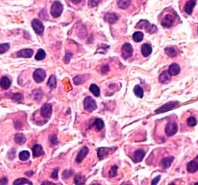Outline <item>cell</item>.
Returning <instances> with one entry per match:
<instances>
[{
    "label": "cell",
    "mask_w": 198,
    "mask_h": 185,
    "mask_svg": "<svg viewBox=\"0 0 198 185\" xmlns=\"http://www.w3.org/2000/svg\"><path fill=\"white\" fill-rule=\"evenodd\" d=\"M141 54L144 57H148V56H150L152 52V46L148 43H144L143 45L141 46Z\"/></svg>",
    "instance_id": "17"
},
{
    "label": "cell",
    "mask_w": 198,
    "mask_h": 185,
    "mask_svg": "<svg viewBox=\"0 0 198 185\" xmlns=\"http://www.w3.org/2000/svg\"><path fill=\"white\" fill-rule=\"evenodd\" d=\"M136 28H139V29H143L144 28L147 32L150 34L156 32L157 30L156 26L150 24L149 22L146 20H140L136 25Z\"/></svg>",
    "instance_id": "1"
},
{
    "label": "cell",
    "mask_w": 198,
    "mask_h": 185,
    "mask_svg": "<svg viewBox=\"0 0 198 185\" xmlns=\"http://www.w3.org/2000/svg\"><path fill=\"white\" fill-rule=\"evenodd\" d=\"M130 4H131V2L130 0H120L117 3V5H118V7L122 9H126L127 8Z\"/></svg>",
    "instance_id": "33"
},
{
    "label": "cell",
    "mask_w": 198,
    "mask_h": 185,
    "mask_svg": "<svg viewBox=\"0 0 198 185\" xmlns=\"http://www.w3.org/2000/svg\"><path fill=\"white\" fill-rule=\"evenodd\" d=\"M187 124L188 126L190 127H193L195 125H196L197 124V120L194 117H188L187 120Z\"/></svg>",
    "instance_id": "39"
},
{
    "label": "cell",
    "mask_w": 198,
    "mask_h": 185,
    "mask_svg": "<svg viewBox=\"0 0 198 185\" xmlns=\"http://www.w3.org/2000/svg\"><path fill=\"white\" fill-rule=\"evenodd\" d=\"M8 183V179L6 178H2L0 180V184H6Z\"/></svg>",
    "instance_id": "48"
},
{
    "label": "cell",
    "mask_w": 198,
    "mask_h": 185,
    "mask_svg": "<svg viewBox=\"0 0 198 185\" xmlns=\"http://www.w3.org/2000/svg\"><path fill=\"white\" fill-rule=\"evenodd\" d=\"M101 0H88V6L90 8L95 7V6H98V4L100 3Z\"/></svg>",
    "instance_id": "42"
},
{
    "label": "cell",
    "mask_w": 198,
    "mask_h": 185,
    "mask_svg": "<svg viewBox=\"0 0 198 185\" xmlns=\"http://www.w3.org/2000/svg\"><path fill=\"white\" fill-rule=\"evenodd\" d=\"M74 4H79V3H81L83 0H70Z\"/></svg>",
    "instance_id": "49"
},
{
    "label": "cell",
    "mask_w": 198,
    "mask_h": 185,
    "mask_svg": "<svg viewBox=\"0 0 198 185\" xmlns=\"http://www.w3.org/2000/svg\"><path fill=\"white\" fill-rule=\"evenodd\" d=\"M58 169H55L53 170V171L52 172V174L51 175V177L52 178H53L55 180H57L58 179Z\"/></svg>",
    "instance_id": "45"
},
{
    "label": "cell",
    "mask_w": 198,
    "mask_h": 185,
    "mask_svg": "<svg viewBox=\"0 0 198 185\" xmlns=\"http://www.w3.org/2000/svg\"><path fill=\"white\" fill-rule=\"evenodd\" d=\"M83 106H84V109L86 111L92 112L95 111L97 108V102L95 100L90 96L86 97L83 101Z\"/></svg>",
    "instance_id": "2"
},
{
    "label": "cell",
    "mask_w": 198,
    "mask_h": 185,
    "mask_svg": "<svg viewBox=\"0 0 198 185\" xmlns=\"http://www.w3.org/2000/svg\"><path fill=\"white\" fill-rule=\"evenodd\" d=\"M174 161V157L172 156H169V157H166L162 159L161 161V165L163 169H168L170 166H171L172 162Z\"/></svg>",
    "instance_id": "23"
},
{
    "label": "cell",
    "mask_w": 198,
    "mask_h": 185,
    "mask_svg": "<svg viewBox=\"0 0 198 185\" xmlns=\"http://www.w3.org/2000/svg\"><path fill=\"white\" fill-rule=\"evenodd\" d=\"M74 174V171L69 169V170H65L62 174V178L64 179H68L70 176H72V175Z\"/></svg>",
    "instance_id": "38"
},
{
    "label": "cell",
    "mask_w": 198,
    "mask_h": 185,
    "mask_svg": "<svg viewBox=\"0 0 198 185\" xmlns=\"http://www.w3.org/2000/svg\"><path fill=\"white\" fill-rule=\"evenodd\" d=\"M32 152H33L34 158L40 157V156L45 155V153L42 145H38V144H36L35 145H34L32 148Z\"/></svg>",
    "instance_id": "13"
},
{
    "label": "cell",
    "mask_w": 198,
    "mask_h": 185,
    "mask_svg": "<svg viewBox=\"0 0 198 185\" xmlns=\"http://www.w3.org/2000/svg\"><path fill=\"white\" fill-rule=\"evenodd\" d=\"M47 85L51 88V89H53L55 88H56L57 86V80L56 78L54 76V75H51L50 78H49L48 82H47Z\"/></svg>",
    "instance_id": "27"
},
{
    "label": "cell",
    "mask_w": 198,
    "mask_h": 185,
    "mask_svg": "<svg viewBox=\"0 0 198 185\" xmlns=\"http://www.w3.org/2000/svg\"><path fill=\"white\" fill-rule=\"evenodd\" d=\"M34 51L31 49H23L17 53V57L20 58H31L33 56Z\"/></svg>",
    "instance_id": "12"
},
{
    "label": "cell",
    "mask_w": 198,
    "mask_h": 185,
    "mask_svg": "<svg viewBox=\"0 0 198 185\" xmlns=\"http://www.w3.org/2000/svg\"><path fill=\"white\" fill-rule=\"evenodd\" d=\"M187 170L190 173H196L198 170V162L194 160V161H191L189 162L187 165Z\"/></svg>",
    "instance_id": "22"
},
{
    "label": "cell",
    "mask_w": 198,
    "mask_h": 185,
    "mask_svg": "<svg viewBox=\"0 0 198 185\" xmlns=\"http://www.w3.org/2000/svg\"><path fill=\"white\" fill-rule=\"evenodd\" d=\"M145 155L146 153L143 149H137L133 153V160L135 162H140L143 160Z\"/></svg>",
    "instance_id": "18"
},
{
    "label": "cell",
    "mask_w": 198,
    "mask_h": 185,
    "mask_svg": "<svg viewBox=\"0 0 198 185\" xmlns=\"http://www.w3.org/2000/svg\"><path fill=\"white\" fill-rule=\"evenodd\" d=\"M122 57L124 59H128L131 58L133 56V49L131 44L129 43H126L124 44L122 47Z\"/></svg>",
    "instance_id": "5"
},
{
    "label": "cell",
    "mask_w": 198,
    "mask_h": 185,
    "mask_svg": "<svg viewBox=\"0 0 198 185\" xmlns=\"http://www.w3.org/2000/svg\"><path fill=\"white\" fill-rule=\"evenodd\" d=\"M87 78L84 77V76H77L73 78V82L76 85H79V84H81L84 83Z\"/></svg>",
    "instance_id": "29"
},
{
    "label": "cell",
    "mask_w": 198,
    "mask_h": 185,
    "mask_svg": "<svg viewBox=\"0 0 198 185\" xmlns=\"http://www.w3.org/2000/svg\"><path fill=\"white\" fill-rule=\"evenodd\" d=\"M12 99L14 100V101L20 102V101H21V100L23 99V95L20 93H14V94H13V95H12Z\"/></svg>",
    "instance_id": "40"
},
{
    "label": "cell",
    "mask_w": 198,
    "mask_h": 185,
    "mask_svg": "<svg viewBox=\"0 0 198 185\" xmlns=\"http://www.w3.org/2000/svg\"><path fill=\"white\" fill-rule=\"evenodd\" d=\"M117 149L116 147H100L98 149V157L101 160H103L105 158H106L108 155L111 154V153H113Z\"/></svg>",
    "instance_id": "6"
},
{
    "label": "cell",
    "mask_w": 198,
    "mask_h": 185,
    "mask_svg": "<svg viewBox=\"0 0 198 185\" xmlns=\"http://www.w3.org/2000/svg\"><path fill=\"white\" fill-rule=\"evenodd\" d=\"M89 153V149L88 147L84 146L83 148L81 149V150L79 152L76 158V162L80 163L83 161V160L85 158V156L88 154Z\"/></svg>",
    "instance_id": "11"
},
{
    "label": "cell",
    "mask_w": 198,
    "mask_h": 185,
    "mask_svg": "<svg viewBox=\"0 0 198 185\" xmlns=\"http://www.w3.org/2000/svg\"><path fill=\"white\" fill-rule=\"evenodd\" d=\"M178 105V102H170L165 103V104H164L159 109L156 110L155 112L156 114H159V113H163V112H168L169 111H171V110L175 108L176 107H177Z\"/></svg>",
    "instance_id": "8"
},
{
    "label": "cell",
    "mask_w": 198,
    "mask_h": 185,
    "mask_svg": "<svg viewBox=\"0 0 198 185\" xmlns=\"http://www.w3.org/2000/svg\"><path fill=\"white\" fill-rule=\"evenodd\" d=\"M72 56H73V54H72V53H70V52H66V56H65V57L64 58V61L65 63H66V64L69 63V62L70 61V58H72Z\"/></svg>",
    "instance_id": "43"
},
{
    "label": "cell",
    "mask_w": 198,
    "mask_h": 185,
    "mask_svg": "<svg viewBox=\"0 0 198 185\" xmlns=\"http://www.w3.org/2000/svg\"><path fill=\"white\" fill-rule=\"evenodd\" d=\"M46 57V53L42 49H40L36 55L35 56V59L37 61H42Z\"/></svg>",
    "instance_id": "32"
},
{
    "label": "cell",
    "mask_w": 198,
    "mask_h": 185,
    "mask_svg": "<svg viewBox=\"0 0 198 185\" xmlns=\"http://www.w3.org/2000/svg\"><path fill=\"white\" fill-rule=\"evenodd\" d=\"M160 179V175H158L157 177H156L154 179H153L152 180V184H156L158 183H159V181Z\"/></svg>",
    "instance_id": "47"
},
{
    "label": "cell",
    "mask_w": 198,
    "mask_h": 185,
    "mask_svg": "<svg viewBox=\"0 0 198 185\" xmlns=\"http://www.w3.org/2000/svg\"><path fill=\"white\" fill-rule=\"evenodd\" d=\"M85 179L83 175L80 174H77L75 175V183L76 184H85Z\"/></svg>",
    "instance_id": "34"
},
{
    "label": "cell",
    "mask_w": 198,
    "mask_h": 185,
    "mask_svg": "<svg viewBox=\"0 0 198 185\" xmlns=\"http://www.w3.org/2000/svg\"><path fill=\"white\" fill-rule=\"evenodd\" d=\"M11 81L9 79L8 77L4 76L1 78V80H0V86L2 89H8L11 86Z\"/></svg>",
    "instance_id": "21"
},
{
    "label": "cell",
    "mask_w": 198,
    "mask_h": 185,
    "mask_svg": "<svg viewBox=\"0 0 198 185\" xmlns=\"http://www.w3.org/2000/svg\"><path fill=\"white\" fill-rule=\"evenodd\" d=\"M196 184H198V183H196Z\"/></svg>",
    "instance_id": "51"
},
{
    "label": "cell",
    "mask_w": 198,
    "mask_h": 185,
    "mask_svg": "<svg viewBox=\"0 0 198 185\" xmlns=\"http://www.w3.org/2000/svg\"><path fill=\"white\" fill-rule=\"evenodd\" d=\"M40 112H41L42 117L44 118H51L52 115V105L50 103H45L41 107Z\"/></svg>",
    "instance_id": "10"
},
{
    "label": "cell",
    "mask_w": 198,
    "mask_h": 185,
    "mask_svg": "<svg viewBox=\"0 0 198 185\" xmlns=\"http://www.w3.org/2000/svg\"><path fill=\"white\" fill-rule=\"evenodd\" d=\"M14 141L18 145H23L26 141V138L24 134L18 133L16 134L14 136Z\"/></svg>",
    "instance_id": "25"
},
{
    "label": "cell",
    "mask_w": 198,
    "mask_h": 185,
    "mask_svg": "<svg viewBox=\"0 0 198 185\" xmlns=\"http://www.w3.org/2000/svg\"><path fill=\"white\" fill-rule=\"evenodd\" d=\"M10 48V45L8 43L0 44V54H4Z\"/></svg>",
    "instance_id": "37"
},
{
    "label": "cell",
    "mask_w": 198,
    "mask_h": 185,
    "mask_svg": "<svg viewBox=\"0 0 198 185\" xmlns=\"http://www.w3.org/2000/svg\"><path fill=\"white\" fill-rule=\"evenodd\" d=\"M104 19L110 24H113L118 19V16L116 13H107L105 15Z\"/></svg>",
    "instance_id": "19"
},
{
    "label": "cell",
    "mask_w": 198,
    "mask_h": 185,
    "mask_svg": "<svg viewBox=\"0 0 198 185\" xmlns=\"http://www.w3.org/2000/svg\"><path fill=\"white\" fill-rule=\"evenodd\" d=\"M144 39V34L141 32H135L133 34V40L136 43H140Z\"/></svg>",
    "instance_id": "28"
},
{
    "label": "cell",
    "mask_w": 198,
    "mask_h": 185,
    "mask_svg": "<svg viewBox=\"0 0 198 185\" xmlns=\"http://www.w3.org/2000/svg\"><path fill=\"white\" fill-rule=\"evenodd\" d=\"M180 71V67L178 64L173 63L169 66L168 69V72L169 74L171 75V76H174L178 75Z\"/></svg>",
    "instance_id": "20"
},
{
    "label": "cell",
    "mask_w": 198,
    "mask_h": 185,
    "mask_svg": "<svg viewBox=\"0 0 198 185\" xmlns=\"http://www.w3.org/2000/svg\"><path fill=\"white\" fill-rule=\"evenodd\" d=\"M178 125L175 121H169L166 124L165 128V134L168 137H172L177 132Z\"/></svg>",
    "instance_id": "4"
},
{
    "label": "cell",
    "mask_w": 198,
    "mask_h": 185,
    "mask_svg": "<svg viewBox=\"0 0 198 185\" xmlns=\"http://www.w3.org/2000/svg\"><path fill=\"white\" fill-rule=\"evenodd\" d=\"M165 51L166 54L168 55V56H169V57H171V58L175 57V56H176V54H177L176 49H174L173 48H167L165 49Z\"/></svg>",
    "instance_id": "36"
},
{
    "label": "cell",
    "mask_w": 198,
    "mask_h": 185,
    "mask_svg": "<svg viewBox=\"0 0 198 185\" xmlns=\"http://www.w3.org/2000/svg\"><path fill=\"white\" fill-rule=\"evenodd\" d=\"M92 126H94L97 128V130L98 131H100L103 129V128L105 126V123L102 119L97 118L94 121L93 124H92Z\"/></svg>",
    "instance_id": "24"
},
{
    "label": "cell",
    "mask_w": 198,
    "mask_h": 185,
    "mask_svg": "<svg viewBox=\"0 0 198 185\" xmlns=\"http://www.w3.org/2000/svg\"><path fill=\"white\" fill-rule=\"evenodd\" d=\"M109 66L108 65H104L103 67L101 68V73L102 74H103V75H105V74H107L108 73V71H109Z\"/></svg>",
    "instance_id": "46"
},
{
    "label": "cell",
    "mask_w": 198,
    "mask_h": 185,
    "mask_svg": "<svg viewBox=\"0 0 198 185\" xmlns=\"http://www.w3.org/2000/svg\"><path fill=\"white\" fill-rule=\"evenodd\" d=\"M174 21V19L172 15H167L165 17L163 18L160 23H161V26L164 27H170L173 25Z\"/></svg>",
    "instance_id": "14"
},
{
    "label": "cell",
    "mask_w": 198,
    "mask_h": 185,
    "mask_svg": "<svg viewBox=\"0 0 198 185\" xmlns=\"http://www.w3.org/2000/svg\"><path fill=\"white\" fill-rule=\"evenodd\" d=\"M117 165H114L111 167V170L109 171V176L111 178H113L117 175Z\"/></svg>",
    "instance_id": "41"
},
{
    "label": "cell",
    "mask_w": 198,
    "mask_h": 185,
    "mask_svg": "<svg viewBox=\"0 0 198 185\" xmlns=\"http://www.w3.org/2000/svg\"><path fill=\"white\" fill-rule=\"evenodd\" d=\"M63 11V6L61 2L55 1L53 3L51 8V14L54 18H57L60 16Z\"/></svg>",
    "instance_id": "3"
},
{
    "label": "cell",
    "mask_w": 198,
    "mask_h": 185,
    "mask_svg": "<svg viewBox=\"0 0 198 185\" xmlns=\"http://www.w3.org/2000/svg\"><path fill=\"white\" fill-rule=\"evenodd\" d=\"M89 91H90L95 97H98L100 96L101 94V90L99 87L95 84H92L90 86H89Z\"/></svg>",
    "instance_id": "26"
},
{
    "label": "cell",
    "mask_w": 198,
    "mask_h": 185,
    "mask_svg": "<svg viewBox=\"0 0 198 185\" xmlns=\"http://www.w3.org/2000/svg\"><path fill=\"white\" fill-rule=\"evenodd\" d=\"M50 141L52 144H53V145H56V144H57V143H58L57 137L56 135H55V134H53V135H52L50 137Z\"/></svg>",
    "instance_id": "44"
},
{
    "label": "cell",
    "mask_w": 198,
    "mask_h": 185,
    "mask_svg": "<svg viewBox=\"0 0 198 185\" xmlns=\"http://www.w3.org/2000/svg\"><path fill=\"white\" fill-rule=\"evenodd\" d=\"M32 26L33 30H34L36 34H38V35H42L44 32L45 27L44 25L42 24L41 21H40L38 19H34L32 22Z\"/></svg>",
    "instance_id": "9"
},
{
    "label": "cell",
    "mask_w": 198,
    "mask_h": 185,
    "mask_svg": "<svg viewBox=\"0 0 198 185\" xmlns=\"http://www.w3.org/2000/svg\"><path fill=\"white\" fill-rule=\"evenodd\" d=\"M30 156V152L28 151H26V150H25V151L20 152L18 157H19V159L21 160V161H27V159H29Z\"/></svg>",
    "instance_id": "35"
},
{
    "label": "cell",
    "mask_w": 198,
    "mask_h": 185,
    "mask_svg": "<svg viewBox=\"0 0 198 185\" xmlns=\"http://www.w3.org/2000/svg\"><path fill=\"white\" fill-rule=\"evenodd\" d=\"M159 80L162 84H168L171 80V75L169 74L168 71H163L159 76Z\"/></svg>",
    "instance_id": "16"
},
{
    "label": "cell",
    "mask_w": 198,
    "mask_h": 185,
    "mask_svg": "<svg viewBox=\"0 0 198 185\" xmlns=\"http://www.w3.org/2000/svg\"><path fill=\"white\" fill-rule=\"evenodd\" d=\"M196 5V0H188L184 6V11L188 15H191L193 12V8Z\"/></svg>",
    "instance_id": "15"
},
{
    "label": "cell",
    "mask_w": 198,
    "mask_h": 185,
    "mask_svg": "<svg viewBox=\"0 0 198 185\" xmlns=\"http://www.w3.org/2000/svg\"><path fill=\"white\" fill-rule=\"evenodd\" d=\"M135 95L140 98H142L144 97V90L139 85H136L133 89Z\"/></svg>",
    "instance_id": "30"
},
{
    "label": "cell",
    "mask_w": 198,
    "mask_h": 185,
    "mask_svg": "<svg viewBox=\"0 0 198 185\" xmlns=\"http://www.w3.org/2000/svg\"><path fill=\"white\" fill-rule=\"evenodd\" d=\"M42 184H53V185H55V184L52 183H49V182H44V183H42Z\"/></svg>",
    "instance_id": "50"
},
{
    "label": "cell",
    "mask_w": 198,
    "mask_h": 185,
    "mask_svg": "<svg viewBox=\"0 0 198 185\" xmlns=\"http://www.w3.org/2000/svg\"><path fill=\"white\" fill-rule=\"evenodd\" d=\"M33 78L36 83H41L45 80L46 78V72L42 69H37L34 72Z\"/></svg>",
    "instance_id": "7"
},
{
    "label": "cell",
    "mask_w": 198,
    "mask_h": 185,
    "mask_svg": "<svg viewBox=\"0 0 198 185\" xmlns=\"http://www.w3.org/2000/svg\"><path fill=\"white\" fill-rule=\"evenodd\" d=\"M13 184H30V185L33 184L32 182L26 179V178H18V179L16 180L14 182Z\"/></svg>",
    "instance_id": "31"
}]
</instances>
